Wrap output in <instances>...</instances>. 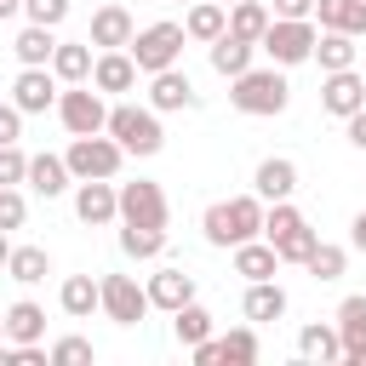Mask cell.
Segmentation results:
<instances>
[{
    "label": "cell",
    "mask_w": 366,
    "mask_h": 366,
    "mask_svg": "<svg viewBox=\"0 0 366 366\" xmlns=\"http://www.w3.org/2000/svg\"><path fill=\"white\" fill-rule=\"evenodd\" d=\"M263 212H269V200L252 189V194H234V200L206 206L200 229H206L212 246H240V240H257V234H263Z\"/></svg>",
    "instance_id": "obj_1"
},
{
    "label": "cell",
    "mask_w": 366,
    "mask_h": 366,
    "mask_svg": "<svg viewBox=\"0 0 366 366\" xmlns=\"http://www.w3.org/2000/svg\"><path fill=\"white\" fill-rule=\"evenodd\" d=\"M166 217H172V206H166L160 183H149V177L120 183V223H154V229H166Z\"/></svg>",
    "instance_id": "obj_9"
},
{
    "label": "cell",
    "mask_w": 366,
    "mask_h": 366,
    "mask_svg": "<svg viewBox=\"0 0 366 366\" xmlns=\"http://www.w3.org/2000/svg\"><path fill=\"white\" fill-rule=\"evenodd\" d=\"M274 269H280V252L269 240H240L234 246V274L240 280H274Z\"/></svg>",
    "instance_id": "obj_23"
},
{
    "label": "cell",
    "mask_w": 366,
    "mask_h": 366,
    "mask_svg": "<svg viewBox=\"0 0 366 366\" xmlns=\"http://www.w3.org/2000/svg\"><path fill=\"white\" fill-rule=\"evenodd\" d=\"M137 63H132V51H97V63H92V86L103 92V97H120V92H132L137 86Z\"/></svg>",
    "instance_id": "obj_14"
},
{
    "label": "cell",
    "mask_w": 366,
    "mask_h": 366,
    "mask_svg": "<svg viewBox=\"0 0 366 366\" xmlns=\"http://www.w3.org/2000/svg\"><path fill=\"white\" fill-rule=\"evenodd\" d=\"M120 252L126 257H160L166 252V229H154V223H120Z\"/></svg>",
    "instance_id": "obj_32"
},
{
    "label": "cell",
    "mask_w": 366,
    "mask_h": 366,
    "mask_svg": "<svg viewBox=\"0 0 366 366\" xmlns=\"http://www.w3.org/2000/svg\"><path fill=\"white\" fill-rule=\"evenodd\" d=\"M17 183H29V154L17 143H0V189H17Z\"/></svg>",
    "instance_id": "obj_39"
},
{
    "label": "cell",
    "mask_w": 366,
    "mask_h": 366,
    "mask_svg": "<svg viewBox=\"0 0 366 366\" xmlns=\"http://www.w3.org/2000/svg\"><path fill=\"white\" fill-rule=\"evenodd\" d=\"M92 40H57V51H51V74L63 80V86H80V80H92Z\"/></svg>",
    "instance_id": "obj_20"
},
{
    "label": "cell",
    "mask_w": 366,
    "mask_h": 366,
    "mask_svg": "<svg viewBox=\"0 0 366 366\" xmlns=\"http://www.w3.org/2000/svg\"><path fill=\"white\" fill-rule=\"evenodd\" d=\"M74 217L92 223V229L114 223V217H120V189H114V177H86V183L74 189Z\"/></svg>",
    "instance_id": "obj_10"
},
{
    "label": "cell",
    "mask_w": 366,
    "mask_h": 366,
    "mask_svg": "<svg viewBox=\"0 0 366 366\" xmlns=\"http://www.w3.org/2000/svg\"><path fill=\"white\" fill-rule=\"evenodd\" d=\"M315 40H320V29H315L309 17H274V23L263 29L257 51H269V63L292 69V63H309V57H315Z\"/></svg>",
    "instance_id": "obj_4"
},
{
    "label": "cell",
    "mask_w": 366,
    "mask_h": 366,
    "mask_svg": "<svg viewBox=\"0 0 366 366\" xmlns=\"http://www.w3.org/2000/svg\"><path fill=\"white\" fill-rule=\"evenodd\" d=\"M17 137H23V109L0 103V143H17Z\"/></svg>",
    "instance_id": "obj_42"
},
{
    "label": "cell",
    "mask_w": 366,
    "mask_h": 366,
    "mask_svg": "<svg viewBox=\"0 0 366 366\" xmlns=\"http://www.w3.org/2000/svg\"><path fill=\"white\" fill-rule=\"evenodd\" d=\"M172 332H177L183 349H194L200 337H212V315H206L200 303H183V309H172Z\"/></svg>",
    "instance_id": "obj_35"
},
{
    "label": "cell",
    "mask_w": 366,
    "mask_h": 366,
    "mask_svg": "<svg viewBox=\"0 0 366 366\" xmlns=\"http://www.w3.org/2000/svg\"><path fill=\"white\" fill-rule=\"evenodd\" d=\"M69 183H74V172H69V160H63V154H29V189H34V194L57 200Z\"/></svg>",
    "instance_id": "obj_21"
},
{
    "label": "cell",
    "mask_w": 366,
    "mask_h": 366,
    "mask_svg": "<svg viewBox=\"0 0 366 366\" xmlns=\"http://www.w3.org/2000/svg\"><path fill=\"white\" fill-rule=\"evenodd\" d=\"M11 11H23V0H0V23H6Z\"/></svg>",
    "instance_id": "obj_46"
},
{
    "label": "cell",
    "mask_w": 366,
    "mask_h": 366,
    "mask_svg": "<svg viewBox=\"0 0 366 366\" xmlns=\"http://www.w3.org/2000/svg\"><path fill=\"white\" fill-rule=\"evenodd\" d=\"M297 355L315 360V366L343 360V332H337V326H303V332H297Z\"/></svg>",
    "instance_id": "obj_29"
},
{
    "label": "cell",
    "mask_w": 366,
    "mask_h": 366,
    "mask_svg": "<svg viewBox=\"0 0 366 366\" xmlns=\"http://www.w3.org/2000/svg\"><path fill=\"white\" fill-rule=\"evenodd\" d=\"M63 160H69L74 183H86V177H114V172H120V160H126V149H120L109 132H92V137H74Z\"/></svg>",
    "instance_id": "obj_6"
},
{
    "label": "cell",
    "mask_w": 366,
    "mask_h": 366,
    "mask_svg": "<svg viewBox=\"0 0 366 366\" xmlns=\"http://www.w3.org/2000/svg\"><path fill=\"white\" fill-rule=\"evenodd\" d=\"M315 17H320V29H343V34H366V6L360 0H315Z\"/></svg>",
    "instance_id": "obj_30"
},
{
    "label": "cell",
    "mask_w": 366,
    "mask_h": 366,
    "mask_svg": "<svg viewBox=\"0 0 366 366\" xmlns=\"http://www.w3.org/2000/svg\"><path fill=\"white\" fill-rule=\"evenodd\" d=\"M11 51H17V63H23V69H51V51H57V34H51L46 23H29V29L17 34V46H11Z\"/></svg>",
    "instance_id": "obj_27"
},
{
    "label": "cell",
    "mask_w": 366,
    "mask_h": 366,
    "mask_svg": "<svg viewBox=\"0 0 366 366\" xmlns=\"http://www.w3.org/2000/svg\"><path fill=\"white\" fill-rule=\"evenodd\" d=\"M0 343H6V315H0Z\"/></svg>",
    "instance_id": "obj_48"
},
{
    "label": "cell",
    "mask_w": 366,
    "mask_h": 366,
    "mask_svg": "<svg viewBox=\"0 0 366 366\" xmlns=\"http://www.w3.org/2000/svg\"><path fill=\"white\" fill-rule=\"evenodd\" d=\"M315 229L309 223H292V229H280V234H269V246L280 252V263H309V252H315Z\"/></svg>",
    "instance_id": "obj_34"
},
{
    "label": "cell",
    "mask_w": 366,
    "mask_h": 366,
    "mask_svg": "<svg viewBox=\"0 0 366 366\" xmlns=\"http://www.w3.org/2000/svg\"><path fill=\"white\" fill-rule=\"evenodd\" d=\"M315 280H343V269H349V252L343 246H332V240H315V252H309V263H303Z\"/></svg>",
    "instance_id": "obj_36"
},
{
    "label": "cell",
    "mask_w": 366,
    "mask_h": 366,
    "mask_svg": "<svg viewBox=\"0 0 366 366\" xmlns=\"http://www.w3.org/2000/svg\"><path fill=\"white\" fill-rule=\"evenodd\" d=\"M252 51H257L252 40H240V34H229V29H223V34L212 40V69H217L223 80H234V74H246V69H252Z\"/></svg>",
    "instance_id": "obj_25"
},
{
    "label": "cell",
    "mask_w": 366,
    "mask_h": 366,
    "mask_svg": "<svg viewBox=\"0 0 366 366\" xmlns=\"http://www.w3.org/2000/svg\"><path fill=\"white\" fill-rule=\"evenodd\" d=\"M149 303L154 309H183V303H194V274H183L177 263H166V269H154L149 274Z\"/></svg>",
    "instance_id": "obj_17"
},
{
    "label": "cell",
    "mask_w": 366,
    "mask_h": 366,
    "mask_svg": "<svg viewBox=\"0 0 366 366\" xmlns=\"http://www.w3.org/2000/svg\"><path fill=\"white\" fill-rule=\"evenodd\" d=\"M11 103H17L23 114L57 109V74H51V69H23V74L11 80Z\"/></svg>",
    "instance_id": "obj_12"
},
{
    "label": "cell",
    "mask_w": 366,
    "mask_h": 366,
    "mask_svg": "<svg viewBox=\"0 0 366 366\" xmlns=\"http://www.w3.org/2000/svg\"><path fill=\"white\" fill-rule=\"evenodd\" d=\"M223 6H234V0H223Z\"/></svg>",
    "instance_id": "obj_49"
},
{
    "label": "cell",
    "mask_w": 366,
    "mask_h": 366,
    "mask_svg": "<svg viewBox=\"0 0 366 366\" xmlns=\"http://www.w3.org/2000/svg\"><path fill=\"white\" fill-rule=\"evenodd\" d=\"M229 103H234L240 114H286L292 86H286L280 63H269V69H246V74L229 80Z\"/></svg>",
    "instance_id": "obj_2"
},
{
    "label": "cell",
    "mask_w": 366,
    "mask_h": 366,
    "mask_svg": "<svg viewBox=\"0 0 366 366\" xmlns=\"http://www.w3.org/2000/svg\"><path fill=\"white\" fill-rule=\"evenodd\" d=\"M57 120L69 126V137H92V132H103L109 126V109H103V92L97 86H69V92H57Z\"/></svg>",
    "instance_id": "obj_7"
},
{
    "label": "cell",
    "mask_w": 366,
    "mask_h": 366,
    "mask_svg": "<svg viewBox=\"0 0 366 366\" xmlns=\"http://www.w3.org/2000/svg\"><path fill=\"white\" fill-rule=\"evenodd\" d=\"M126 154H160L166 132H160V109H137V103H114L109 126H103Z\"/></svg>",
    "instance_id": "obj_3"
},
{
    "label": "cell",
    "mask_w": 366,
    "mask_h": 366,
    "mask_svg": "<svg viewBox=\"0 0 366 366\" xmlns=\"http://www.w3.org/2000/svg\"><path fill=\"white\" fill-rule=\"evenodd\" d=\"M217 343H223V360H234V366H252V360L263 355V343H257L252 326H234V332H223Z\"/></svg>",
    "instance_id": "obj_37"
},
{
    "label": "cell",
    "mask_w": 366,
    "mask_h": 366,
    "mask_svg": "<svg viewBox=\"0 0 366 366\" xmlns=\"http://www.w3.org/2000/svg\"><path fill=\"white\" fill-rule=\"evenodd\" d=\"M6 257H11V240H6V229H0V269H6Z\"/></svg>",
    "instance_id": "obj_47"
},
{
    "label": "cell",
    "mask_w": 366,
    "mask_h": 366,
    "mask_svg": "<svg viewBox=\"0 0 366 366\" xmlns=\"http://www.w3.org/2000/svg\"><path fill=\"white\" fill-rule=\"evenodd\" d=\"M320 109L337 114V120H349L355 109H366V74H355V69L326 74V80H320Z\"/></svg>",
    "instance_id": "obj_11"
},
{
    "label": "cell",
    "mask_w": 366,
    "mask_h": 366,
    "mask_svg": "<svg viewBox=\"0 0 366 366\" xmlns=\"http://www.w3.org/2000/svg\"><path fill=\"white\" fill-rule=\"evenodd\" d=\"M252 189H257L263 200H292V189H297V166H292L286 154H269V160H257Z\"/></svg>",
    "instance_id": "obj_18"
},
{
    "label": "cell",
    "mask_w": 366,
    "mask_h": 366,
    "mask_svg": "<svg viewBox=\"0 0 366 366\" xmlns=\"http://www.w3.org/2000/svg\"><path fill=\"white\" fill-rule=\"evenodd\" d=\"M6 274H11L17 286H34V280H46V274H51V257H46V246H11V257H6Z\"/></svg>",
    "instance_id": "obj_33"
},
{
    "label": "cell",
    "mask_w": 366,
    "mask_h": 366,
    "mask_svg": "<svg viewBox=\"0 0 366 366\" xmlns=\"http://www.w3.org/2000/svg\"><path fill=\"white\" fill-rule=\"evenodd\" d=\"M149 109H160V114H177V109H194V86H189V74L172 63V69H160V74H149Z\"/></svg>",
    "instance_id": "obj_15"
},
{
    "label": "cell",
    "mask_w": 366,
    "mask_h": 366,
    "mask_svg": "<svg viewBox=\"0 0 366 366\" xmlns=\"http://www.w3.org/2000/svg\"><path fill=\"white\" fill-rule=\"evenodd\" d=\"M269 23H274V11H269L263 0H234V6H229V34H240V40H252V46L263 40Z\"/></svg>",
    "instance_id": "obj_31"
},
{
    "label": "cell",
    "mask_w": 366,
    "mask_h": 366,
    "mask_svg": "<svg viewBox=\"0 0 366 366\" xmlns=\"http://www.w3.org/2000/svg\"><path fill=\"white\" fill-rule=\"evenodd\" d=\"M360 6H366V0H360Z\"/></svg>",
    "instance_id": "obj_50"
},
{
    "label": "cell",
    "mask_w": 366,
    "mask_h": 366,
    "mask_svg": "<svg viewBox=\"0 0 366 366\" xmlns=\"http://www.w3.org/2000/svg\"><path fill=\"white\" fill-rule=\"evenodd\" d=\"M57 303H63L69 320H92V309H103V280H92V274H69V280L57 286Z\"/></svg>",
    "instance_id": "obj_19"
},
{
    "label": "cell",
    "mask_w": 366,
    "mask_h": 366,
    "mask_svg": "<svg viewBox=\"0 0 366 366\" xmlns=\"http://www.w3.org/2000/svg\"><path fill=\"white\" fill-rule=\"evenodd\" d=\"M23 11H29V23H46V29H57V23L69 17V0H23Z\"/></svg>",
    "instance_id": "obj_41"
},
{
    "label": "cell",
    "mask_w": 366,
    "mask_h": 366,
    "mask_svg": "<svg viewBox=\"0 0 366 366\" xmlns=\"http://www.w3.org/2000/svg\"><path fill=\"white\" fill-rule=\"evenodd\" d=\"M337 332H343V360L366 366V292H355V297L337 303Z\"/></svg>",
    "instance_id": "obj_16"
},
{
    "label": "cell",
    "mask_w": 366,
    "mask_h": 366,
    "mask_svg": "<svg viewBox=\"0 0 366 366\" xmlns=\"http://www.w3.org/2000/svg\"><path fill=\"white\" fill-rule=\"evenodd\" d=\"M349 246L366 252V212H355V223H349Z\"/></svg>",
    "instance_id": "obj_45"
},
{
    "label": "cell",
    "mask_w": 366,
    "mask_h": 366,
    "mask_svg": "<svg viewBox=\"0 0 366 366\" xmlns=\"http://www.w3.org/2000/svg\"><path fill=\"white\" fill-rule=\"evenodd\" d=\"M86 360H97L92 337H57L51 343V366H86Z\"/></svg>",
    "instance_id": "obj_38"
},
{
    "label": "cell",
    "mask_w": 366,
    "mask_h": 366,
    "mask_svg": "<svg viewBox=\"0 0 366 366\" xmlns=\"http://www.w3.org/2000/svg\"><path fill=\"white\" fill-rule=\"evenodd\" d=\"M240 309H246V320H252V326L280 320V315H286V292H280L274 280H246V303H240Z\"/></svg>",
    "instance_id": "obj_26"
},
{
    "label": "cell",
    "mask_w": 366,
    "mask_h": 366,
    "mask_svg": "<svg viewBox=\"0 0 366 366\" xmlns=\"http://www.w3.org/2000/svg\"><path fill=\"white\" fill-rule=\"evenodd\" d=\"M274 17H315V0H269Z\"/></svg>",
    "instance_id": "obj_43"
},
{
    "label": "cell",
    "mask_w": 366,
    "mask_h": 366,
    "mask_svg": "<svg viewBox=\"0 0 366 366\" xmlns=\"http://www.w3.org/2000/svg\"><path fill=\"white\" fill-rule=\"evenodd\" d=\"M149 309H154L149 303V286H137L132 274H103V315L114 326H137Z\"/></svg>",
    "instance_id": "obj_8"
},
{
    "label": "cell",
    "mask_w": 366,
    "mask_h": 366,
    "mask_svg": "<svg viewBox=\"0 0 366 366\" xmlns=\"http://www.w3.org/2000/svg\"><path fill=\"white\" fill-rule=\"evenodd\" d=\"M183 29H189V40L212 46V40L229 29V6H223V0H194V6H189V17H183Z\"/></svg>",
    "instance_id": "obj_24"
},
{
    "label": "cell",
    "mask_w": 366,
    "mask_h": 366,
    "mask_svg": "<svg viewBox=\"0 0 366 366\" xmlns=\"http://www.w3.org/2000/svg\"><path fill=\"white\" fill-rule=\"evenodd\" d=\"M132 34H137V23H132L126 6H97V11H92V34H86L92 46H103V51H126Z\"/></svg>",
    "instance_id": "obj_13"
},
{
    "label": "cell",
    "mask_w": 366,
    "mask_h": 366,
    "mask_svg": "<svg viewBox=\"0 0 366 366\" xmlns=\"http://www.w3.org/2000/svg\"><path fill=\"white\" fill-rule=\"evenodd\" d=\"M343 126H349V143H355V149H366V109H355Z\"/></svg>",
    "instance_id": "obj_44"
},
{
    "label": "cell",
    "mask_w": 366,
    "mask_h": 366,
    "mask_svg": "<svg viewBox=\"0 0 366 366\" xmlns=\"http://www.w3.org/2000/svg\"><path fill=\"white\" fill-rule=\"evenodd\" d=\"M355 57H360L355 34H343V29H320V40H315V63H320V74L355 69Z\"/></svg>",
    "instance_id": "obj_22"
},
{
    "label": "cell",
    "mask_w": 366,
    "mask_h": 366,
    "mask_svg": "<svg viewBox=\"0 0 366 366\" xmlns=\"http://www.w3.org/2000/svg\"><path fill=\"white\" fill-rule=\"evenodd\" d=\"M23 217H29V200L17 189H0V229L11 234V229H23Z\"/></svg>",
    "instance_id": "obj_40"
},
{
    "label": "cell",
    "mask_w": 366,
    "mask_h": 366,
    "mask_svg": "<svg viewBox=\"0 0 366 366\" xmlns=\"http://www.w3.org/2000/svg\"><path fill=\"white\" fill-rule=\"evenodd\" d=\"M183 40H189V29L183 23H149V29H137L132 34V63L143 69V74H160V69H172L177 57H183Z\"/></svg>",
    "instance_id": "obj_5"
},
{
    "label": "cell",
    "mask_w": 366,
    "mask_h": 366,
    "mask_svg": "<svg viewBox=\"0 0 366 366\" xmlns=\"http://www.w3.org/2000/svg\"><path fill=\"white\" fill-rule=\"evenodd\" d=\"M6 337H11V343H40V337H46V309L29 303V297H17V303L6 309Z\"/></svg>",
    "instance_id": "obj_28"
}]
</instances>
